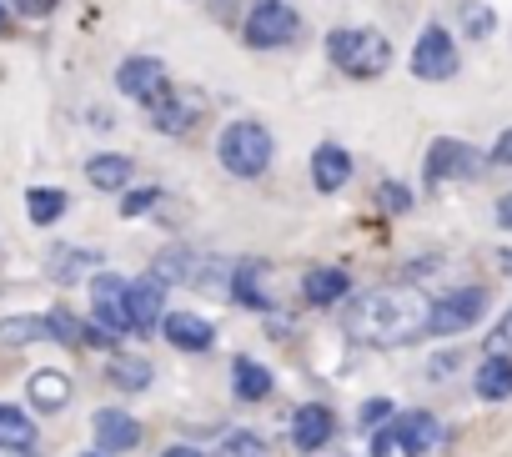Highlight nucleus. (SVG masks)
<instances>
[{
  "label": "nucleus",
  "mask_w": 512,
  "mask_h": 457,
  "mask_svg": "<svg viewBox=\"0 0 512 457\" xmlns=\"http://www.w3.org/2000/svg\"><path fill=\"white\" fill-rule=\"evenodd\" d=\"M11 6H16V11L26 16V21H46V16H51V11L61 6V0H11Z\"/></svg>",
  "instance_id": "nucleus-33"
},
{
  "label": "nucleus",
  "mask_w": 512,
  "mask_h": 457,
  "mask_svg": "<svg viewBox=\"0 0 512 457\" xmlns=\"http://www.w3.org/2000/svg\"><path fill=\"white\" fill-rule=\"evenodd\" d=\"M66 191H56V186H31L26 191V211H31V221L36 226H51V221H61L66 216Z\"/></svg>",
  "instance_id": "nucleus-24"
},
{
  "label": "nucleus",
  "mask_w": 512,
  "mask_h": 457,
  "mask_svg": "<svg viewBox=\"0 0 512 457\" xmlns=\"http://www.w3.org/2000/svg\"><path fill=\"white\" fill-rule=\"evenodd\" d=\"M0 342H6V347L51 342V317H6V322H0Z\"/></svg>",
  "instance_id": "nucleus-23"
},
{
  "label": "nucleus",
  "mask_w": 512,
  "mask_h": 457,
  "mask_svg": "<svg viewBox=\"0 0 512 457\" xmlns=\"http://www.w3.org/2000/svg\"><path fill=\"white\" fill-rule=\"evenodd\" d=\"M136 442H141V422L131 412H121V407L96 412V447L101 452H131Z\"/></svg>",
  "instance_id": "nucleus-12"
},
{
  "label": "nucleus",
  "mask_w": 512,
  "mask_h": 457,
  "mask_svg": "<svg viewBox=\"0 0 512 457\" xmlns=\"http://www.w3.org/2000/svg\"><path fill=\"white\" fill-rule=\"evenodd\" d=\"M0 31H6V0H0Z\"/></svg>",
  "instance_id": "nucleus-39"
},
{
  "label": "nucleus",
  "mask_w": 512,
  "mask_h": 457,
  "mask_svg": "<svg viewBox=\"0 0 512 457\" xmlns=\"http://www.w3.org/2000/svg\"><path fill=\"white\" fill-rule=\"evenodd\" d=\"M231 387H236L241 402H262V397L272 392V372H267L262 362H251V357H236V367H231Z\"/></svg>",
  "instance_id": "nucleus-21"
},
{
  "label": "nucleus",
  "mask_w": 512,
  "mask_h": 457,
  "mask_svg": "<svg viewBox=\"0 0 512 457\" xmlns=\"http://www.w3.org/2000/svg\"><path fill=\"white\" fill-rule=\"evenodd\" d=\"M166 457H206V452H196V447H166Z\"/></svg>",
  "instance_id": "nucleus-38"
},
{
  "label": "nucleus",
  "mask_w": 512,
  "mask_h": 457,
  "mask_svg": "<svg viewBox=\"0 0 512 457\" xmlns=\"http://www.w3.org/2000/svg\"><path fill=\"white\" fill-rule=\"evenodd\" d=\"M497 226H507V232H512V191L497 201Z\"/></svg>",
  "instance_id": "nucleus-37"
},
{
  "label": "nucleus",
  "mask_w": 512,
  "mask_h": 457,
  "mask_svg": "<svg viewBox=\"0 0 512 457\" xmlns=\"http://www.w3.org/2000/svg\"><path fill=\"white\" fill-rule=\"evenodd\" d=\"M482 312H487V292H477V287H457V292H447V297L432 302V332L457 337V332L477 327Z\"/></svg>",
  "instance_id": "nucleus-9"
},
{
  "label": "nucleus",
  "mask_w": 512,
  "mask_h": 457,
  "mask_svg": "<svg viewBox=\"0 0 512 457\" xmlns=\"http://www.w3.org/2000/svg\"><path fill=\"white\" fill-rule=\"evenodd\" d=\"M86 267H96V257H91V252H76V247H61V252L51 257V277H56V282H71V277H81Z\"/></svg>",
  "instance_id": "nucleus-27"
},
{
  "label": "nucleus",
  "mask_w": 512,
  "mask_h": 457,
  "mask_svg": "<svg viewBox=\"0 0 512 457\" xmlns=\"http://www.w3.org/2000/svg\"><path fill=\"white\" fill-rule=\"evenodd\" d=\"M156 206V186H141V191H131L126 201H121V216H146Z\"/></svg>",
  "instance_id": "nucleus-31"
},
{
  "label": "nucleus",
  "mask_w": 512,
  "mask_h": 457,
  "mask_svg": "<svg viewBox=\"0 0 512 457\" xmlns=\"http://www.w3.org/2000/svg\"><path fill=\"white\" fill-rule=\"evenodd\" d=\"M482 166H487V156H482L477 146H467V141L442 136V141L427 146V186H442V181H477Z\"/></svg>",
  "instance_id": "nucleus-5"
},
{
  "label": "nucleus",
  "mask_w": 512,
  "mask_h": 457,
  "mask_svg": "<svg viewBox=\"0 0 512 457\" xmlns=\"http://www.w3.org/2000/svg\"><path fill=\"white\" fill-rule=\"evenodd\" d=\"M392 447H397V422H392L387 432H377V442H372V452H377V457H387Z\"/></svg>",
  "instance_id": "nucleus-36"
},
{
  "label": "nucleus",
  "mask_w": 512,
  "mask_h": 457,
  "mask_svg": "<svg viewBox=\"0 0 512 457\" xmlns=\"http://www.w3.org/2000/svg\"><path fill=\"white\" fill-rule=\"evenodd\" d=\"M502 267H507V272H512V252H502Z\"/></svg>",
  "instance_id": "nucleus-40"
},
{
  "label": "nucleus",
  "mask_w": 512,
  "mask_h": 457,
  "mask_svg": "<svg viewBox=\"0 0 512 457\" xmlns=\"http://www.w3.org/2000/svg\"><path fill=\"white\" fill-rule=\"evenodd\" d=\"M221 457H267V452H262V437L256 432H231L221 442Z\"/></svg>",
  "instance_id": "nucleus-29"
},
{
  "label": "nucleus",
  "mask_w": 512,
  "mask_h": 457,
  "mask_svg": "<svg viewBox=\"0 0 512 457\" xmlns=\"http://www.w3.org/2000/svg\"><path fill=\"white\" fill-rule=\"evenodd\" d=\"M492 161H497V166H512V126L497 136V146H492Z\"/></svg>",
  "instance_id": "nucleus-35"
},
{
  "label": "nucleus",
  "mask_w": 512,
  "mask_h": 457,
  "mask_svg": "<svg viewBox=\"0 0 512 457\" xmlns=\"http://www.w3.org/2000/svg\"><path fill=\"white\" fill-rule=\"evenodd\" d=\"M457 16H462V31H467L472 41H487V36H492V26H497V16H492L487 0H462Z\"/></svg>",
  "instance_id": "nucleus-25"
},
{
  "label": "nucleus",
  "mask_w": 512,
  "mask_h": 457,
  "mask_svg": "<svg viewBox=\"0 0 512 457\" xmlns=\"http://www.w3.org/2000/svg\"><path fill=\"white\" fill-rule=\"evenodd\" d=\"M477 397H487V402L512 397V362H507V357L487 352V362L477 367Z\"/></svg>",
  "instance_id": "nucleus-22"
},
{
  "label": "nucleus",
  "mask_w": 512,
  "mask_h": 457,
  "mask_svg": "<svg viewBox=\"0 0 512 457\" xmlns=\"http://www.w3.org/2000/svg\"><path fill=\"white\" fill-rule=\"evenodd\" d=\"M131 156H121V151H101V156H91L86 161V176H91V186L96 191H121V186H131Z\"/></svg>",
  "instance_id": "nucleus-18"
},
{
  "label": "nucleus",
  "mask_w": 512,
  "mask_h": 457,
  "mask_svg": "<svg viewBox=\"0 0 512 457\" xmlns=\"http://www.w3.org/2000/svg\"><path fill=\"white\" fill-rule=\"evenodd\" d=\"M161 86H166V66H161L156 56H131V61H121V71H116V91L131 96V101H146V96H156Z\"/></svg>",
  "instance_id": "nucleus-10"
},
{
  "label": "nucleus",
  "mask_w": 512,
  "mask_h": 457,
  "mask_svg": "<svg viewBox=\"0 0 512 457\" xmlns=\"http://www.w3.org/2000/svg\"><path fill=\"white\" fill-rule=\"evenodd\" d=\"M111 382H116L121 392H141V387H151V362H141V357H116V362H111Z\"/></svg>",
  "instance_id": "nucleus-26"
},
{
  "label": "nucleus",
  "mask_w": 512,
  "mask_h": 457,
  "mask_svg": "<svg viewBox=\"0 0 512 457\" xmlns=\"http://www.w3.org/2000/svg\"><path fill=\"white\" fill-rule=\"evenodd\" d=\"M91 312H96V327H106L111 337L136 332V322H131V282L101 272V277L91 282Z\"/></svg>",
  "instance_id": "nucleus-6"
},
{
  "label": "nucleus",
  "mask_w": 512,
  "mask_h": 457,
  "mask_svg": "<svg viewBox=\"0 0 512 457\" xmlns=\"http://www.w3.org/2000/svg\"><path fill=\"white\" fill-rule=\"evenodd\" d=\"M161 307H166V282L161 277L146 272L141 282H131V322H136V332H156Z\"/></svg>",
  "instance_id": "nucleus-14"
},
{
  "label": "nucleus",
  "mask_w": 512,
  "mask_h": 457,
  "mask_svg": "<svg viewBox=\"0 0 512 457\" xmlns=\"http://www.w3.org/2000/svg\"><path fill=\"white\" fill-rule=\"evenodd\" d=\"M327 56L342 76L352 81H377L387 66H392V41L372 26H342L327 36Z\"/></svg>",
  "instance_id": "nucleus-2"
},
{
  "label": "nucleus",
  "mask_w": 512,
  "mask_h": 457,
  "mask_svg": "<svg viewBox=\"0 0 512 457\" xmlns=\"http://www.w3.org/2000/svg\"><path fill=\"white\" fill-rule=\"evenodd\" d=\"M412 76H422V81H447V76H457V46H452V36L432 21V26H422V36H417V46H412Z\"/></svg>",
  "instance_id": "nucleus-8"
},
{
  "label": "nucleus",
  "mask_w": 512,
  "mask_h": 457,
  "mask_svg": "<svg viewBox=\"0 0 512 457\" xmlns=\"http://www.w3.org/2000/svg\"><path fill=\"white\" fill-rule=\"evenodd\" d=\"M36 447V422L21 407H0V452H31Z\"/></svg>",
  "instance_id": "nucleus-20"
},
{
  "label": "nucleus",
  "mask_w": 512,
  "mask_h": 457,
  "mask_svg": "<svg viewBox=\"0 0 512 457\" xmlns=\"http://www.w3.org/2000/svg\"><path fill=\"white\" fill-rule=\"evenodd\" d=\"M141 106L151 111L156 131H166V136L191 131V126H196V116H201V96H196V91H186V86H161V91H156V96H146Z\"/></svg>",
  "instance_id": "nucleus-7"
},
{
  "label": "nucleus",
  "mask_w": 512,
  "mask_h": 457,
  "mask_svg": "<svg viewBox=\"0 0 512 457\" xmlns=\"http://www.w3.org/2000/svg\"><path fill=\"white\" fill-rule=\"evenodd\" d=\"M216 156H221V166H226L231 176L256 181V176L272 166L277 141H272V131H267L262 121H231V126L221 131V141H216Z\"/></svg>",
  "instance_id": "nucleus-3"
},
{
  "label": "nucleus",
  "mask_w": 512,
  "mask_h": 457,
  "mask_svg": "<svg viewBox=\"0 0 512 457\" xmlns=\"http://www.w3.org/2000/svg\"><path fill=\"white\" fill-rule=\"evenodd\" d=\"M86 457H101V452H86Z\"/></svg>",
  "instance_id": "nucleus-41"
},
{
  "label": "nucleus",
  "mask_w": 512,
  "mask_h": 457,
  "mask_svg": "<svg viewBox=\"0 0 512 457\" xmlns=\"http://www.w3.org/2000/svg\"><path fill=\"white\" fill-rule=\"evenodd\" d=\"M387 417H392V402H387V397H372L357 422H362V427H377V422H387Z\"/></svg>",
  "instance_id": "nucleus-34"
},
{
  "label": "nucleus",
  "mask_w": 512,
  "mask_h": 457,
  "mask_svg": "<svg viewBox=\"0 0 512 457\" xmlns=\"http://www.w3.org/2000/svg\"><path fill=\"white\" fill-rule=\"evenodd\" d=\"M437 442H442V427H437L432 412H407V417H397V447H402V452L422 457V452H432Z\"/></svg>",
  "instance_id": "nucleus-16"
},
{
  "label": "nucleus",
  "mask_w": 512,
  "mask_h": 457,
  "mask_svg": "<svg viewBox=\"0 0 512 457\" xmlns=\"http://www.w3.org/2000/svg\"><path fill=\"white\" fill-rule=\"evenodd\" d=\"M487 352H497V357H507V352H512V307H507L502 327H497V332H487Z\"/></svg>",
  "instance_id": "nucleus-32"
},
{
  "label": "nucleus",
  "mask_w": 512,
  "mask_h": 457,
  "mask_svg": "<svg viewBox=\"0 0 512 457\" xmlns=\"http://www.w3.org/2000/svg\"><path fill=\"white\" fill-rule=\"evenodd\" d=\"M302 292H307L312 307H332V302H342V297L352 292V277H347L342 267H312V272L302 277Z\"/></svg>",
  "instance_id": "nucleus-17"
},
{
  "label": "nucleus",
  "mask_w": 512,
  "mask_h": 457,
  "mask_svg": "<svg viewBox=\"0 0 512 457\" xmlns=\"http://www.w3.org/2000/svg\"><path fill=\"white\" fill-rule=\"evenodd\" d=\"M347 332L367 347H412L417 337L432 332V297L417 287H382L357 297Z\"/></svg>",
  "instance_id": "nucleus-1"
},
{
  "label": "nucleus",
  "mask_w": 512,
  "mask_h": 457,
  "mask_svg": "<svg viewBox=\"0 0 512 457\" xmlns=\"http://www.w3.org/2000/svg\"><path fill=\"white\" fill-rule=\"evenodd\" d=\"M161 332H166V342L181 347V352H206V347L216 342V327H211L206 317H196V312H171V317L161 322Z\"/></svg>",
  "instance_id": "nucleus-13"
},
{
  "label": "nucleus",
  "mask_w": 512,
  "mask_h": 457,
  "mask_svg": "<svg viewBox=\"0 0 512 457\" xmlns=\"http://www.w3.org/2000/svg\"><path fill=\"white\" fill-rule=\"evenodd\" d=\"M26 392H31V402H36L41 412H61V407L71 402V377L56 372V367H46V372H36V377L26 382Z\"/></svg>",
  "instance_id": "nucleus-19"
},
{
  "label": "nucleus",
  "mask_w": 512,
  "mask_h": 457,
  "mask_svg": "<svg viewBox=\"0 0 512 457\" xmlns=\"http://www.w3.org/2000/svg\"><path fill=\"white\" fill-rule=\"evenodd\" d=\"M297 31H302V21H297V11L287 6V0H256L241 36H246L251 51H277V46H292Z\"/></svg>",
  "instance_id": "nucleus-4"
},
{
  "label": "nucleus",
  "mask_w": 512,
  "mask_h": 457,
  "mask_svg": "<svg viewBox=\"0 0 512 457\" xmlns=\"http://www.w3.org/2000/svg\"><path fill=\"white\" fill-rule=\"evenodd\" d=\"M332 432H337V417H332V407H322V402H312V407H297V417H292V442H297L302 452H317V447H327V442H332Z\"/></svg>",
  "instance_id": "nucleus-11"
},
{
  "label": "nucleus",
  "mask_w": 512,
  "mask_h": 457,
  "mask_svg": "<svg viewBox=\"0 0 512 457\" xmlns=\"http://www.w3.org/2000/svg\"><path fill=\"white\" fill-rule=\"evenodd\" d=\"M347 176H352V156H347L342 146L327 141V146L312 151V186H317V191H342Z\"/></svg>",
  "instance_id": "nucleus-15"
},
{
  "label": "nucleus",
  "mask_w": 512,
  "mask_h": 457,
  "mask_svg": "<svg viewBox=\"0 0 512 457\" xmlns=\"http://www.w3.org/2000/svg\"><path fill=\"white\" fill-rule=\"evenodd\" d=\"M51 317V342H66V347H81L86 342V327L66 312V307H56V312H46Z\"/></svg>",
  "instance_id": "nucleus-28"
},
{
  "label": "nucleus",
  "mask_w": 512,
  "mask_h": 457,
  "mask_svg": "<svg viewBox=\"0 0 512 457\" xmlns=\"http://www.w3.org/2000/svg\"><path fill=\"white\" fill-rule=\"evenodd\" d=\"M377 201H382V211H397V216L412 211V191H407L402 181H382V186H377Z\"/></svg>",
  "instance_id": "nucleus-30"
}]
</instances>
